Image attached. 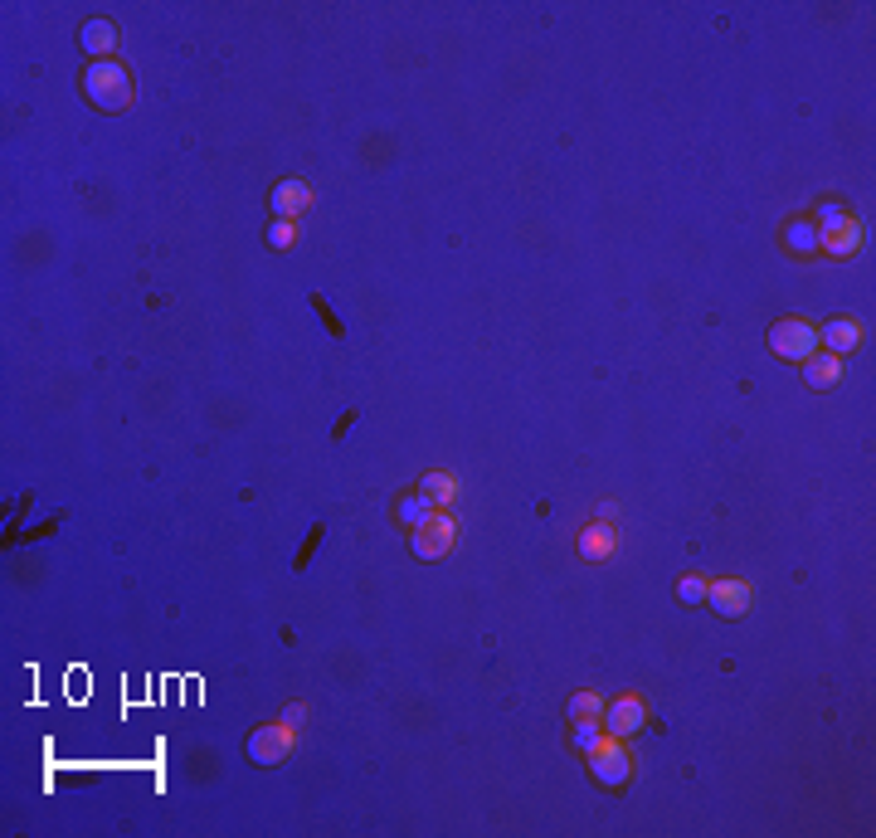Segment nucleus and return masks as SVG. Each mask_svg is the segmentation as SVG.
Listing matches in <instances>:
<instances>
[{
    "label": "nucleus",
    "mask_w": 876,
    "mask_h": 838,
    "mask_svg": "<svg viewBox=\"0 0 876 838\" xmlns=\"http://www.w3.org/2000/svg\"><path fill=\"white\" fill-rule=\"evenodd\" d=\"M83 93H88V103L103 108V113H127V108L137 103L132 74H127L122 64H112V59H98V64L83 69Z\"/></svg>",
    "instance_id": "obj_1"
},
{
    "label": "nucleus",
    "mask_w": 876,
    "mask_h": 838,
    "mask_svg": "<svg viewBox=\"0 0 876 838\" xmlns=\"http://www.w3.org/2000/svg\"><path fill=\"white\" fill-rule=\"evenodd\" d=\"M283 722L302 731V726H307V707H302V702H288V707H283Z\"/></svg>",
    "instance_id": "obj_22"
},
{
    "label": "nucleus",
    "mask_w": 876,
    "mask_h": 838,
    "mask_svg": "<svg viewBox=\"0 0 876 838\" xmlns=\"http://www.w3.org/2000/svg\"><path fill=\"white\" fill-rule=\"evenodd\" d=\"M769 351H774L779 361H799L803 366V361L818 351V327L803 322V317H784V322L769 327Z\"/></svg>",
    "instance_id": "obj_4"
},
{
    "label": "nucleus",
    "mask_w": 876,
    "mask_h": 838,
    "mask_svg": "<svg viewBox=\"0 0 876 838\" xmlns=\"http://www.w3.org/2000/svg\"><path fill=\"white\" fill-rule=\"evenodd\" d=\"M862 239H867V225H862V220H847V225H838L833 234H818V249H828L833 259H847V254L862 249Z\"/></svg>",
    "instance_id": "obj_12"
},
{
    "label": "nucleus",
    "mask_w": 876,
    "mask_h": 838,
    "mask_svg": "<svg viewBox=\"0 0 876 838\" xmlns=\"http://www.w3.org/2000/svg\"><path fill=\"white\" fill-rule=\"evenodd\" d=\"M589 761V775L604 785V790H623L628 780H633V756H628V741H619V736H609L604 731V741L584 756Z\"/></svg>",
    "instance_id": "obj_2"
},
{
    "label": "nucleus",
    "mask_w": 876,
    "mask_h": 838,
    "mask_svg": "<svg viewBox=\"0 0 876 838\" xmlns=\"http://www.w3.org/2000/svg\"><path fill=\"white\" fill-rule=\"evenodd\" d=\"M604 731H609V736H619V741L638 736V731H648V702H643L638 692H623V697H614V702L604 707Z\"/></svg>",
    "instance_id": "obj_7"
},
{
    "label": "nucleus",
    "mask_w": 876,
    "mask_h": 838,
    "mask_svg": "<svg viewBox=\"0 0 876 838\" xmlns=\"http://www.w3.org/2000/svg\"><path fill=\"white\" fill-rule=\"evenodd\" d=\"M842 381V356H833V351H813L808 361H803V385L808 390H833V385Z\"/></svg>",
    "instance_id": "obj_8"
},
{
    "label": "nucleus",
    "mask_w": 876,
    "mask_h": 838,
    "mask_svg": "<svg viewBox=\"0 0 876 838\" xmlns=\"http://www.w3.org/2000/svg\"><path fill=\"white\" fill-rule=\"evenodd\" d=\"M292 746H297V726H288L283 717L268 726H258L254 736H249V761L258 765H283L292 756Z\"/></svg>",
    "instance_id": "obj_5"
},
{
    "label": "nucleus",
    "mask_w": 876,
    "mask_h": 838,
    "mask_svg": "<svg viewBox=\"0 0 876 838\" xmlns=\"http://www.w3.org/2000/svg\"><path fill=\"white\" fill-rule=\"evenodd\" d=\"M570 741H575V751L589 756V751L604 741V722H575V736H570Z\"/></svg>",
    "instance_id": "obj_20"
},
{
    "label": "nucleus",
    "mask_w": 876,
    "mask_h": 838,
    "mask_svg": "<svg viewBox=\"0 0 876 838\" xmlns=\"http://www.w3.org/2000/svg\"><path fill=\"white\" fill-rule=\"evenodd\" d=\"M268 200H273V215H278V220H297V215L312 205V186H307V181H278Z\"/></svg>",
    "instance_id": "obj_9"
},
{
    "label": "nucleus",
    "mask_w": 876,
    "mask_h": 838,
    "mask_svg": "<svg viewBox=\"0 0 876 838\" xmlns=\"http://www.w3.org/2000/svg\"><path fill=\"white\" fill-rule=\"evenodd\" d=\"M395 512H400L404 527H419V522L434 512V507H429V497H424V493H409V497H400V507H395Z\"/></svg>",
    "instance_id": "obj_18"
},
{
    "label": "nucleus",
    "mask_w": 876,
    "mask_h": 838,
    "mask_svg": "<svg viewBox=\"0 0 876 838\" xmlns=\"http://www.w3.org/2000/svg\"><path fill=\"white\" fill-rule=\"evenodd\" d=\"M604 697L599 692H575L570 697V722H604Z\"/></svg>",
    "instance_id": "obj_16"
},
{
    "label": "nucleus",
    "mask_w": 876,
    "mask_h": 838,
    "mask_svg": "<svg viewBox=\"0 0 876 838\" xmlns=\"http://www.w3.org/2000/svg\"><path fill=\"white\" fill-rule=\"evenodd\" d=\"M619 551V532H614V522H589L580 532V556L584 561H609Z\"/></svg>",
    "instance_id": "obj_10"
},
{
    "label": "nucleus",
    "mask_w": 876,
    "mask_h": 838,
    "mask_svg": "<svg viewBox=\"0 0 876 838\" xmlns=\"http://www.w3.org/2000/svg\"><path fill=\"white\" fill-rule=\"evenodd\" d=\"M852 215H847V205L842 200H818V215H813V225H818V234H833L838 225H847Z\"/></svg>",
    "instance_id": "obj_17"
},
{
    "label": "nucleus",
    "mask_w": 876,
    "mask_h": 838,
    "mask_svg": "<svg viewBox=\"0 0 876 838\" xmlns=\"http://www.w3.org/2000/svg\"><path fill=\"white\" fill-rule=\"evenodd\" d=\"M784 244H789L794 254H818V225H813V220H789Z\"/></svg>",
    "instance_id": "obj_15"
},
{
    "label": "nucleus",
    "mask_w": 876,
    "mask_h": 838,
    "mask_svg": "<svg viewBox=\"0 0 876 838\" xmlns=\"http://www.w3.org/2000/svg\"><path fill=\"white\" fill-rule=\"evenodd\" d=\"M614 517H619V502L604 497V502H599V522H614Z\"/></svg>",
    "instance_id": "obj_23"
},
{
    "label": "nucleus",
    "mask_w": 876,
    "mask_h": 838,
    "mask_svg": "<svg viewBox=\"0 0 876 838\" xmlns=\"http://www.w3.org/2000/svg\"><path fill=\"white\" fill-rule=\"evenodd\" d=\"M706 575H682V585H677V600L682 605H706Z\"/></svg>",
    "instance_id": "obj_19"
},
{
    "label": "nucleus",
    "mask_w": 876,
    "mask_h": 838,
    "mask_svg": "<svg viewBox=\"0 0 876 838\" xmlns=\"http://www.w3.org/2000/svg\"><path fill=\"white\" fill-rule=\"evenodd\" d=\"M857 342H862V327H857L852 317H833L828 327H818V346L833 351V356H847Z\"/></svg>",
    "instance_id": "obj_11"
},
{
    "label": "nucleus",
    "mask_w": 876,
    "mask_h": 838,
    "mask_svg": "<svg viewBox=\"0 0 876 838\" xmlns=\"http://www.w3.org/2000/svg\"><path fill=\"white\" fill-rule=\"evenodd\" d=\"M706 605L721 614V619H745V614L755 610V585H745L735 575H721V580L706 585Z\"/></svg>",
    "instance_id": "obj_6"
},
{
    "label": "nucleus",
    "mask_w": 876,
    "mask_h": 838,
    "mask_svg": "<svg viewBox=\"0 0 876 838\" xmlns=\"http://www.w3.org/2000/svg\"><path fill=\"white\" fill-rule=\"evenodd\" d=\"M458 546V522L448 517V512H429L419 527H409V551L419 556V561H443L448 551Z\"/></svg>",
    "instance_id": "obj_3"
},
{
    "label": "nucleus",
    "mask_w": 876,
    "mask_h": 838,
    "mask_svg": "<svg viewBox=\"0 0 876 838\" xmlns=\"http://www.w3.org/2000/svg\"><path fill=\"white\" fill-rule=\"evenodd\" d=\"M419 493L429 497V507L448 512V507L458 502V478H453L448 468H434V473H424V478H419Z\"/></svg>",
    "instance_id": "obj_13"
},
{
    "label": "nucleus",
    "mask_w": 876,
    "mask_h": 838,
    "mask_svg": "<svg viewBox=\"0 0 876 838\" xmlns=\"http://www.w3.org/2000/svg\"><path fill=\"white\" fill-rule=\"evenodd\" d=\"M78 44H83V54L108 59L112 49H117V25H112V20H88V25L78 30Z\"/></svg>",
    "instance_id": "obj_14"
},
{
    "label": "nucleus",
    "mask_w": 876,
    "mask_h": 838,
    "mask_svg": "<svg viewBox=\"0 0 876 838\" xmlns=\"http://www.w3.org/2000/svg\"><path fill=\"white\" fill-rule=\"evenodd\" d=\"M292 244H297V225H292V220L268 225V249H292Z\"/></svg>",
    "instance_id": "obj_21"
}]
</instances>
